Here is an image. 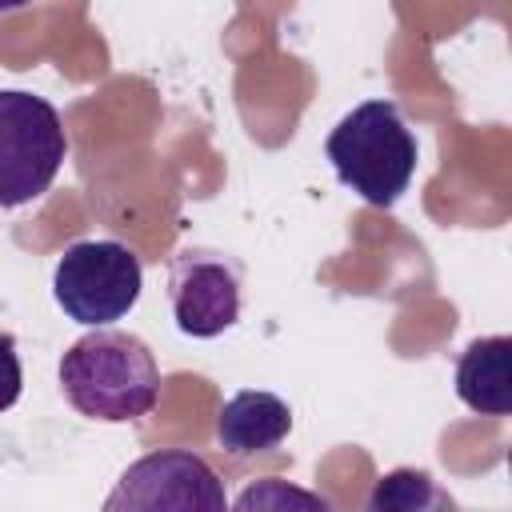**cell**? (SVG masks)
<instances>
[{"mask_svg": "<svg viewBox=\"0 0 512 512\" xmlns=\"http://www.w3.org/2000/svg\"><path fill=\"white\" fill-rule=\"evenodd\" d=\"M64 400L100 424H128L156 408L160 368L136 332L92 328L60 356Z\"/></svg>", "mask_w": 512, "mask_h": 512, "instance_id": "cell-1", "label": "cell"}, {"mask_svg": "<svg viewBox=\"0 0 512 512\" xmlns=\"http://www.w3.org/2000/svg\"><path fill=\"white\" fill-rule=\"evenodd\" d=\"M336 176L372 208H392L416 176V136L392 100H364L328 132Z\"/></svg>", "mask_w": 512, "mask_h": 512, "instance_id": "cell-2", "label": "cell"}, {"mask_svg": "<svg viewBox=\"0 0 512 512\" xmlns=\"http://www.w3.org/2000/svg\"><path fill=\"white\" fill-rule=\"evenodd\" d=\"M68 156L60 112L24 88H0V208L40 200Z\"/></svg>", "mask_w": 512, "mask_h": 512, "instance_id": "cell-3", "label": "cell"}, {"mask_svg": "<svg viewBox=\"0 0 512 512\" xmlns=\"http://www.w3.org/2000/svg\"><path fill=\"white\" fill-rule=\"evenodd\" d=\"M144 268L120 240H76L52 272V296L76 324L108 328L140 300Z\"/></svg>", "mask_w": 512, "mask_h": 512, "instance_id": "cell-4", "label": "cell"}, {"mask_svg": "<svg viewBox=\"0 0 512 512\" xmlns=\"http://www.w3.org/2000/svg\"><path fill=\"white\" fill-rule=\"evenodd\" d=\"M100 512H228V496L204 456L160 448L120 472Z\"/></svg>", "mask_w": 512, "mask_h": 512, "instance_id": "cell-5", "label": "cell"}, {"mask_svg": "<svg viewBox=\"0 0 512 512\" xmlns=\"http://www.w3.org/2000/svg\"><path fill=\"white\" fill-rule=\"evenodd\" d=\"M172 320L192 340H212L236 328L244 308V264L220 248H180L168 264Z\"/></svg>", "mask_w": 512, "mask_h": 512, "instance_id": "cell-6", "label": "cell"}, {"mask_svg": "<svg viewBox=\"0 0 512 512\" xmlns=\"http://www.w3.org/2000/svg\"><path fill=\"white\" fill-rule=\"evenodd\" d=\"M292 432V408L276 392L244 388L224 400L216 416V440L232 460H252L284 444Z\"/></svg>", "mask_w": 512, "mask_h": 512, "instance_id": "cell-7", "label": "cell"}, {"mask_svg": "<svg viewBox=\"0 0 512 512\" xmlns=\"http://www.w3.org/2000/svg\"><path fill=\"white\" fill-rule=\"evenodd\" d=\"M512 340L508 336H480L456 360V396L480 416H508L512 412V376H508Z\"/></svg>", "mask_w": 512, "mask_h": 512, "instance_id": "cell-8", "label": "cell"}, {"mask_svg": "<svg viewBox=\"0 0 512 512\" xmlns=\"http://www.w3.org/2000/svg\"><path fill=\"white\" fill-rule=\"evenodd\" d=\"M364 512H460V508L448 496V488L436 484L432 472L392 468L372 484V492L364 500Z\"/></svg>", "mask_w": 512, "mask_h": 512, "instance_id": "cell-9", "label": "cell"}, {"mask_svg": "<svg viewBox=\"0 0 512 512\" xmlns=\"http://www.w3.org/2000/svg\"><path fill=\"white\" fill-rule=\"evenodd\" d=\"M228 512H332V508L312 488H300L280 476H260L240 488V496L228 504Z\"/></svg>", "mask_w": 512, "mask_h": 512, "instance_id": "cell-10", "label": "cell"}, {"mask_svg": "<svg viewBox=\"0 0 512 512\" xmlns=\"http://www.w3.org/2000/svg\"><path fill=\"white\" fill-rule=\"evenodd\" d=\"M20 388H24V368H20L16 336L0 332V412H8L20 400Z\"/></svg>", "mask_w": 512, "mask_h": 512, "instance_id": "cell-11", "label": "cell"}]
</instances>
